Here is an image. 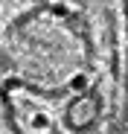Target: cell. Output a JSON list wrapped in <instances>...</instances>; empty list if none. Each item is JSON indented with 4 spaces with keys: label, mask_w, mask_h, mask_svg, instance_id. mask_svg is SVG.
Segmentation results:
<instances>
[{
    "label": "cell",
    "mask_w": 128,
    "mask_h": 134,
    "mask_svg": "<svg viewBox=\"0 0 128 134\" xmlns=\"http://www.w3.org/2000/svg\"><path fill=\"white\" fill-rule=\"evenodd\" d=\"M32 125H35V128H47V125H50V120H47L44 114H35V117H32Z\"/></svg>",
    "instance_id": "7a4b0ae2"
},
{
    "label": "cell",
    "mask_w": 128,
    "mask_h": 134,
    "mask_svg": "<svg viewBox=\"0 0 128 134\" xmlns=\"http://www.w3.org/2000/svg\"><path fill=\"white\" fill-rule=\"evenodd\" d=\"M84 87H88V76L84 73H79V76L70 79V91H84Z\"/></svg>",
    "instance_id": "6da1fadb"
}]
</instances>
